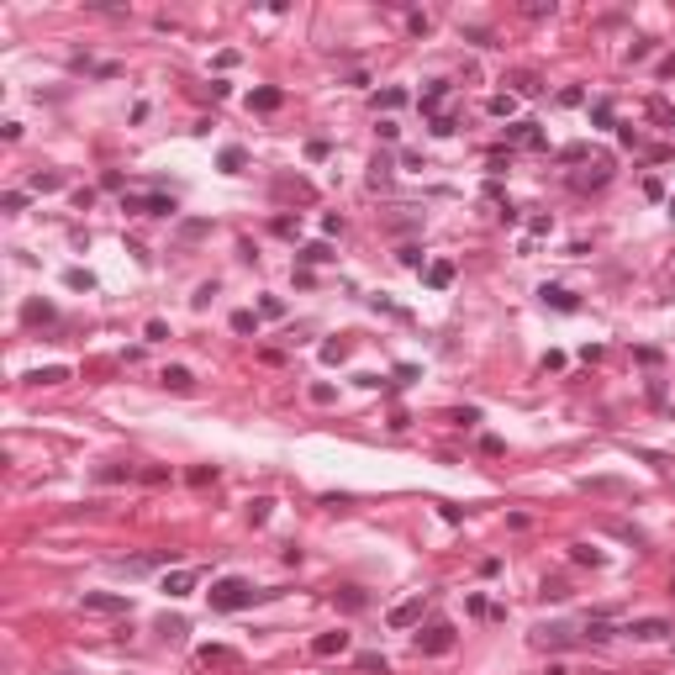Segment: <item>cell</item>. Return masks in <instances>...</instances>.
I'll list each match as a JSON object with an SVG mask.
<instances>
[{
  "label": "cell",
  "instance_id": "ee69618b",
  "mask_svg": "<svg viewBox=\"0 0 675 675\" xmlns=\"http://www.w3.org/2000/svg\"><path fill=\"white\" fill-rule=\"evenodd\" d=\"M0 206H6V211H21V206H26V191H6V196H0Z\"/></svg>",
  "mask_w": 675,
  "mask_h": 675
},
{
  "label": "cell",
  "instance_id": "74e56055",
  "mask_svg": "<svg viewBox=\"0 0 675 675\" xmlns=\"http://www.w3.org/2000/svg\"><path fill=\"white\" fill-rule=\"evenodd\" d=\"M259 317H285V301H280V295H264V301H259Z\"/></svg>",
  "mask_w": 675,
  "mask_h": 675
},
{
  "label": "cell",
  "instance_id": "7bdbcfd3",
  "mask_svg": "<svg viewBox=\"0 0 675 675\" xmlns=\"http://www.w3.org/2000/svg\"><path fill=\"white\" fill-rule=\"evenodd\" d=\"M580 101H586V90H580V85H564L559 90V106H580Z\"/></svg>",
  "mask_w": 675,
  "mask_h": 675
},
{
  "label": "cell",
  "instance_id": "60d3db41",
  "mask_svg": "<svg viewBox=\"0 0 675 675\" xmlns=\"http://www.w3.org/2000/svg\"><path fill=\"white\" fill-rule=\"evenodd\" d=\"M449 422H459V427H475V422H480V412H475V407H465V412H449Z\"/></svg>",
  "mask_w": 675,
  "mask_h": 675
},
{
  "label": "cell",
  "instance_id": "5b68a950",
  "mask_svg": "<svg viewBox=\"0 0 675 675\" xmlns=\"http://www.w3.org/2000/svg\"><path fill=\"white\" fill-rule=\"evenodd\" d=\"M422 612H427V602H422V597H407V602L390 607L385 623H390V628H417V623H422Z\"/></svg>",
  "mask_w": 675,
  "mask_h": 675
},
{
  "label": "cell",
  "instance_id": "3957f363",
  "mask_svg": "<svg viewBox=\"0 0 675 675\" xmlns=\"http://www.w3.org/2000/svg\"><path fill=\"white\" fill-rule=\"evenodd\" d=\"M121 211H138V217H174V196H121Z\"/></svg>",
  "mask_w": 675,
  "mask_h": 675
},
{
  "label": "cell",
  "instance_id": "f907efd6",
  "mask_svg": "<svg viewBox=\"0 0 675 675\" xmlns=\"http://www.w3.org/2000/svg\"><path fill=\"white\" fill-rule=\"evenodd\" d=\"M544 675H570V670H564V665H559V659H554V665H549Z\"/></svg>",
  "mask_w": 675,
  "mask_h": 675
},
{
  "label": "cell",
  "instance_id": "f35d334b",
  "mask_svg": "<svg viewBox=\"0 0 675 675\" xmlns=\"http://www.w3.org/2000/svg\"><path fill=\"white\" fill-rule=\"evenodd\" d=\"M570 597V586H564V580H544V602H564Z\"/></svg>",
  "mask_w": 675,
  "mask_h": 675
},
{
  "label": "cell",
  "instance_id": "44dd1931",
  "mask_svg": "<svg viewBox=\"0 0 675 675\" xmlns=\"http://www.w3.org/2000/svg\"><path fill=\"white\" fill-rule=\"evenodd\" d=\"M64 185H69V180H64V169H37L32 174V191L37 196H43V191H64Z\"/></svg>",
  "mask_w": 675,
  "mask_h": 675
},
{
  "label": "cell",
  "instance_id": "484cf974",
  "mask_svg": "<svg viewBox=\"0 0 675 675\" xmlns=\"http://www.w3.org/2000/svg\"><path fill=\"white\" fill-rule=\"evenodd\" d=\"M64 285L69 290H96V275H90V269H64Z\"/></svg>",
  "mask_w": 675,
  "mask_h": 675
},
{
  "label": "cell",
  "instance_id": "9c48e42d",
  "mask_svg": "<svg viewBox=\"0 0 675 675\" xmlns=\"http://www.w3.org/2000/svg\"><path fill=\"white\" fill-rule=\"evenodd\" d=\"M538 295H544V306H554V312H580V295H570L564 285H544Z\"/></svg>",
  "mask_w": 675,
  "mask_h": 675
},
{
  "label": "cell",
  "instance_id": "8fae6325",
  "mask_svg": "<svg viewBox=\"0 0 675 675\" xmlns=\"http://www.w3.org/2000/svg\"><path fill=\"white\" fill-rule=\"evenodd\" d=\"M333 602L343 607V612H364V607H370V591H359V586H338V591H333Z\"/></svg>",
  "mask_w": 675,
  "mask_h": 675
},
{
  "label": "cell",
  "instance_id": "836d02e7",
  "mask_svg": "<svg viewBox=\"0 0 675 675\" xmlns=\"http://www.w3.org/2000/svg\"><path fill=\"white\" fill-rule=\"evenodd\" d=\"M21 317H26V322H53V306H48V301H26Z\"/></svg>",
  "mask_w": 675,
  "mask_h": 675
},
{
  "label": "cell",
  "instance_id": "2e32d148",
  "mask_svg": "<svg viewBox=\"0 0 675 675\" xmlns=\"http://www.w3.org/2000/svg\"><path fill=\"white\" fill-rule=\"evenodd\" d=\"M164 591H169V597H191V591H196V570H169L164 575Z\"/></svg>",
  "mask_w": 675,
  "mask_h": 675
},
{
  "label": "cell",
  "instance_id": "ffe728a7",
  "mask_svg": "<svg viewBox=\"0 0 675 675\" xmlns=\"http://www.w3.org/2000/svg\"><path fill=\"white\" fill-rule=\"evenodd\" d=\"M612 633H617V623H612V617H607V612H597V617H591V623H586V639H591V644H607V639H612Z\"/></svg>",
  "mask_w": 675,
  "mask_h": 675
},
{
  "label": "cell",
  "instance_id": "d6986e66",
  "mask_svg": "<svg viewBox=\"0 0 675 675\" xmlns=\"http://www.w3.org/2000/svg\"><path fill=\"white\" fill-rule=\"evenodd\" d=\"M443 101H449V85H443V79H433V85L422 90V101H417V106H422L427 116H438V106H443Z\"/></svg>",
  "mask_w": 675,
  "mask_h": 675
},
{
  "label": "cell",
  "instance_id": "9a60e30c",
  "mask_svg": "<svg viewBox=\"0 0 675 675\" xmlns=\"http://www.w3.org/2000/svg\"><path fill=\"white\" fill-rule=\"evenodd\" d=\"M158 380H164L169 390H180V396H185V390H196V375H191V370H185V364H169V370H164V375H158Z\"/></svg>",
  "mask_w": 675,
  "mask_h": 675
},
{
  "label": "cell",
  "instance_id": "e575fe53",
  "mask_svg": "<svg viewBox=\"0 0 675 675\" xmlns=\"http://www.w3.org/2000/svg\"><path fill=\"white\" fill-rule=\"evenodd\" d=\"M385 180H390V158L380 153V158H375V164H370V185H375V191H380Z\"/></svg>",
  "mask_w": 675,
  "mask_h": 675
},
{
  "label": "cell",
  "instance_id": "c3c4849f",
  "mask_svg": "<svg viewBox=\"0 0 675 675\" xmlns=\"http://www.w3.org/2000/svg\"><path fill=\"white\" fill-rule=\"evenodd\" d=\"M433 132H438V138H449V132H454V116L438 111V116H433Z\"/></svg>",
  "mask_w": 675,
  "mask_h": 675
},
{
  "label": "cell",
  "instance_id": "bcb514c9",
  "mask_svg": "<svg viewBox=\"0 0 675 675\" xmlns=\"http://www.w3.org/2000/svg\"><path fill=\"white\" fill-rule=\"evenodd\" d=\"M586 153H591V148H586V143H575V148H564L559 158H564V164H580V158H586Z\"/></svg>",
  "mask_w": 675,
  "mask_h": 675
},
{
  "label": "cell",
  "instance_id": "4fadbf2b",
  "mask_svg": "<svg viewBox=\"0 0 675 675\" xmlns=\"http://www.w3.org/2000/svg\"><path fill=\"white\" fill-rule=\"evenodd\" d=\"M153 633H158V639H164V644H180L185 639V633H191V623H185V617H158V623H153Z\"/></svg>",
  "mask_w": 675,
  "mask_h": 675
},
{
  "label": "cell",
  "instance_id": "4316f807",
  "mask_svg": "<svg viewBox=\"0 0 675 675\" xmlns=\"http://www.w3.org/2000/svg\"><path fill=\"white\" fill-rule=\"evenodd\" d=\"M295 259H301V264H328V259H333V248H328V243H306Z\"/></svg>",
  "mask_w": 675,
  "mask_h": 675
},
{
  "label": "cell",
  "instance_id": "83f0119b",
  "mask_svg": "<svg viewBox=\"0 0 675 675\" xmlns=\"http://www.w3.org/2000/svg\"><path fill=\"white\" fill-rule=\"evenodd\" d=\"M570 559L575 564H607V554H602V549H591V544H570Z\"/></svg>",
  "mask_w": 675,
  "mask_h": 675
},
{
  "label": "cell",
  "instance_id": "d6a6232c",
  "mask_svg": "<svg viewBox=\"0 0 675 675\" xmlns=\"http://www.w3.org/2000/svg\"><path fill=\"white\" fill-rule=\"evenodd\" d=\"M485 111H491V116H512V111H517V96H491V101H485Z\"/></svg>",
  "mask_w": 675,
  "mask_h": 675
},
{
  "label": "cell",
  "instance_id": "603a6c76",
  "mask_svg": "<svg viewBox=\"0 0 675 675\" xmlns=\"http://www.w3.org/2000/svg\"><path fill=\"white\" fill-rule=\"evenodd\" d=\"M26 380H32V385H64V380H69V370H64V364H48V370H32Z\"/></svg>",
  "mask_w": 675,
  "mask_h": 675
},
{
  "label": "cell",
  "instance_id": "ba28073f",
  "mask_svg": "<svg viewBox=\"0 0 675 675\" xmlns=\"http://www.w3.org/2000/svg\"><path fill=\"white\" fill-rule=\"evenodd\" d=\"M533 644H544V649H570L575 633L564 628V623H549V628H538V633H533Z\"/></svg>",
  "mask_w": 675,
  "mask_h": 675
},
{
  "label": "cell",
  "instance_id": "ab89813d",
  "mask_svg": "<svg viewBox=\"0 0 675 675\" xmlns=\"http://www.w3.org/2000/svg\"><path fill=\"white\" fill-rule=\"evenodd\" d=\"M306 396H312V401H317V407H333V385H328V380H317L312 390H306Z\"/></svg>",
  "mask_w": 675,
  "mask_h": 675
},
{
  "label": "cell",
  "instance_id": "7a4b0ae2",
  "mask_svg": "<svg viewBox=\"0 0 675 675\" xmlns=\"http://www.w3.org/2000/svg\"><path fill=\"white\" fill-rule=\"evenodd\" d=\"M79 607L96 612V617H121V612H132V597H116V591H85Z\"/></svg>",
  "mask_w": 675,
  "mask_h": 675
},
{
  "label": "cell",
  "instance_id": "7c38bea8",
  "mask_svg": "<svg viewBox=\"0 0 675 675\" xmlns=\"http://www.w3.org/2000/svg\"><path fill=\"white\" fill-rule=\"evenodd\" d=\"M507 143H522V148H544V132H538V121H517V127H507Z\"/></svg>",
  "mask_w": 675,
  "mask_h": 675
},
{
  "label": "cell",
  "instance_id": "681fc988",
  "mask_svg": "<svg viewBox=\"0 0 675 675\" xmlns=\"http://www.w3.org/2000/svg\"><path fill=\"white\" fill-rule=\"evenodd\" d=\"M649 116H654V121H675V116H670V106H665V101H649Z\"/></svg>",
  "mask_w": 675,
  "mask_h": 675
},
{
  "label": "cell",
  "instance_id": "8992f818",
  "mask_svg": "<svg viewBox=\"0 0 675 675\" xmlns=\"http://www.w3.org/2000/svg\"><path fill=\"white\" fill-rule=\"evenodd\" d=\"M607 180H612V158H597V164H591L586 174H575L570 185H575V191H602Z\"/></svg>",
  "mask_w": 675,
  "mask_h": 675
},
{
  "label": "cell",
  "instance_id": "7dc6e473",
  "mask_svg": "<svg viewBox=\"0 0 675 675\" xmlns=\"http://www.w3.org/2000/svg\"><path fill=\"white\" fill-rule=\"evenodd\" d=\"M401 264H407V269H422V248H401Z\"/></svg>",
  "mask_w": 675,
  "mask_h": 675
},
{
  "label": "cell",
  "instance_id": "b9f144b4",
  "mask_svg": "<svg viewBox=\"0 0 675 675\" xmlns=\"http://www.w3.org/2000/svg\"><path fill=\"white\" fill-rule=\"evenodd\" d=\"M217 480V465H201V470H191V485H211Z\"/></svg>",
  "mask_w": 675,
  "mask_h": 675
},
{
  "label": "cell",
  "instance_id": "ac0fdd59",
  "mask_svg": "<svg viewBox=\"0 0 675 675\" xmlns=\"http://www.w3.org/2000/svg\"><path fill=\"white\" fill-rule=\"evenodd\" d=\"M580 491H597V496H623L628 485L617 480V475H597V480H580Z\"/></svg>",
  "mask_w": 675,
  "mask_h": 675
},
{
  "label": "cell",
  "instance_id": "f6af8a7d",
  "mask_svg": "<svg viewBox=\"0 0 675 675\" xmlns=\"http://www.w3.org/2000/svg\"><path fill=\"white\" fill-rule=\"evenodd\" d=\"M164 338H169V322L153 317V322H148V343H164Z\"/></svg>",
  "mask_w": 675,
  "mask_h": 675
},
{
  "label": "cell",
  "instance_id": "cb8c5ba5",
  "mask_svg": "<svg viewBox=\"0 0 675 675\" xmlns=\"http://www.w3.org/2000/svg\"><path fill=\"white\" fill-rule=\"evenodd\" d=\"M507 85H512V96H538V90H544V85H538V74H528V69H517Z\"/></svg>",
  "mask_w": 675,
  "mask_h": 675
},
{
  "label": "cell",
  "instance_id": "816d5d0a",
  "mask_svg": "<svg viewBox=\"0 0 675 675\" xmlns=\"http://www.w3.org/2000/svg\"><path fill=\"white\" fill-rule=\"evenodd\" d=\"M670 211H675V196H670Z\"/></svg>",
  "mask_w": 675,
  "mask_h": 675
},
{
  "label": "cell",
  "instance_id": "277c9868",
  "mask_svg": "<svg viewBox=\"0 0 675 675\" xmlns=\"http://www.w3.org/2000/svg\"><path fill=\"white\" fill-rule=\"evenodd\" d=\"M454 649V628L449 623H427L417 633V654H449Z\"/></svg>",
  "mask_w": 675,
  "mask_h": 675
},
{
  "label": "cell",
  "instance_id": "4dcf8cb0",
  "mask_svg": "<svg viewBox=\"0 0 675 675\" xmlns=\"http://www.w3.org/2000/svg\"><path fill=\"white\" fill-rule=\"evenodd\" d=\"M348 338H333V343H322V364H338V359H348Z\"/></svg>",
  "mask_w": 675,
  "mask_h": 675
},
{
  "label": "cell",
  "instance_id": "f546056e",
  "mask_svg": "<svg viewBox=\"0 0 675 675\" xmlns=\"http://www.w3.org/2000/svg\"><path fill=\"white\" fill-rule=\"evenodd\" d=\"M217 164H222V174H238L243 164H248V153H243V148H222V158H217Z\"/></svg>",
  "mask_w": 675,
  "mask_h": 675
},
{
  "label": "cell",
  "instance_id": "f1b7e54d",
  "mask_svg": "<svg viewBox=\"0 0 675 675\" xmlns=\"http://www.w3.org/2000/svg\"><path fill=\"white\" fill-rule=\"evenodd\" d=\"M375 106H380V111H396V106H407V90L390 85V90H380V96H375Z\"/></svg>",
  "mask_w": 675,
  "mask_h": 675
},
{
  "label": "cell",
  "instance_id": "6da1fadb",
  "mask_svg": "<svg viewBox=\"0 0 675 675\" xmlns=\"http://www.w3.org/2000/svg\"><path fill=\"white\" fill-rule=\"evenodd\" d=\"M211 612H243V607H253V602H269V597H280V591H253L243 575H222V580H211Z\"/></svg>",
  "mask_w": 675,
  "mask_h": 675
},
{
  "label": "cell",
  "instance_id": "30bf717a",
  "mask_svg": "<svg viewBox=\"0 0 675 675\" xmlns=\"http://www.w3.org/2000/svg\"><path fill=\"white\" fill-rule=\"evenodd\" d=\"M628 633L649 644V639H665V633H670V623H665V617H639V623H628Z\"/></svg>",
  "mask_w": 675,
  "mask_h": 675
},
{
  "label": "cell",
  "instance_id": "d4e9b609",
  "mask_svg": "<svg viewBox=\"0 0 675 675\" xmlns=\"http://www.w3.org/2000/svg\"><path fill=\"white\" fill-rule=\"evenodd\" d=\"M269 512H275V502H269V496H253V502H248V522H253V528H264Z\"/></svg>",
  "mask_w": 675,
  "mask_h": 675
},
{
  "label": "cell",
  "instance_id": "7402d4cb",
  "mask_svg": "<svg viewBox=\"0 0 675 675\" xmlns=\"http://www.w3.org/2000/svg\"><path fill=\"white\" fill-rule=\"evenodd\" d=\"M427 285H433V290H449V285H454V264H449V259L427 264Z\"/></svg>",
  "mask_w": 675,
  "mask_h": 675
},
{
  "label": "cell",
  "instance_id": "1f68e13d",
  "mask_svg": "<svg viewBox=\"0 0 675 675\" xmlns=\"http://www.w3.org/2000/svg\"><path fill=\"white\" fill-rule=\"evenodd\" d=\"M359 670H364V675H385V670H390V659L370 649V654H359Z\"/></svg>",
  "mask_w": 675,
  "mask_h": 675
},
{
  "label": "cell",
  "instance_id": "d590c367",
  "mask_svg": "<svg viewBox=\"0 0 675 675\" xmlns=\"http://www.w3.org/2000/svg\"><path fill=\"white\" fill-rule=\"evenodd\" d=\"M233 333H243V338L259 333V317H253V312H233Z\"/></svg>",
  "mask_w": 675,
  "mask_h": 675
},
{
  "label": "cell",
  "instance_id": "5bb4252c",
  "mask_svg": "<svg viewBox=\"0 0 675 675\" xmlns=\"http://www.w3.org/2000/svg\"><path fill=\"white\" fill-rule=\"evenodd\" d=\"M280 101H285V90L264 85V90H253V96H248V111H280Z\"/></svg>",
  "mask_w": 675,
  "mask_h": 675
},
{
  "label": "cell",
  "instance_id": "e0dca14e",
  "mask_svg": "<svg viewBox=\"0 0 675 675\" xmlns=\"http://www.w3.org/2000/svg\"><path fill=\"white\" fill-rule=\"evenodd\" d=\"M196 659H201V665H238V649H227V644H206Z\"/></svg>",
  "mask_w": 675,
  "mask_h": 675
},
{
  "label": "cell",
  "instance_id": "8d00e7d4",
  "mask_svg": "<svg viewBox=\"0 0 675 675\" xmlns=\"http://www.w3.org/2000/svg\"><path fill=\"white\" fill-rule=\"evenodd\" d=\"M591 121H597V127H612V101H597V106H591Z\"/></svg>",
  "mask_w": 675,
  "mask_h": 675
},
{
  "label": "cell",
  "instance_id": "52a82bcc",
  "mask_svg": "<svg viewBox=\"0 0 675 675\" xmlns=\"http://www.w3.org/2000/svg\"><path fill=\"white\" fill-rule=\"evenodd\" d=\"M348 644H354V639H348L343 628H333V633H317V639H312V654H322V659H328V654H348Z\"/></svg>",
  "mask_w": 675,
  "mask_h": 675
}]
</instances>
